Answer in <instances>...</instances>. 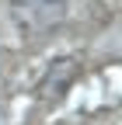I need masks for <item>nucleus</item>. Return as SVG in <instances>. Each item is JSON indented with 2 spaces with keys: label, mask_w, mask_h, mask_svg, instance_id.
Instances as JSON below:
<instances>
[{
  "label": "nucleus",
  "mask_w": 122,
  "mask_h": 125,
  "mask_svg": "<svg viewBox=\"0 0 122 125\" xmlns=\"http://www.w3.org/2000/svg\"><path fill=\"white\" fill-rule=\"evenodd\" d=\"M11 14L14 21L28 31H45L63 21L66 4L63 0H11Z\"/></svg>",
  "instance_id": "f257e3e1"
}]
</instances>
